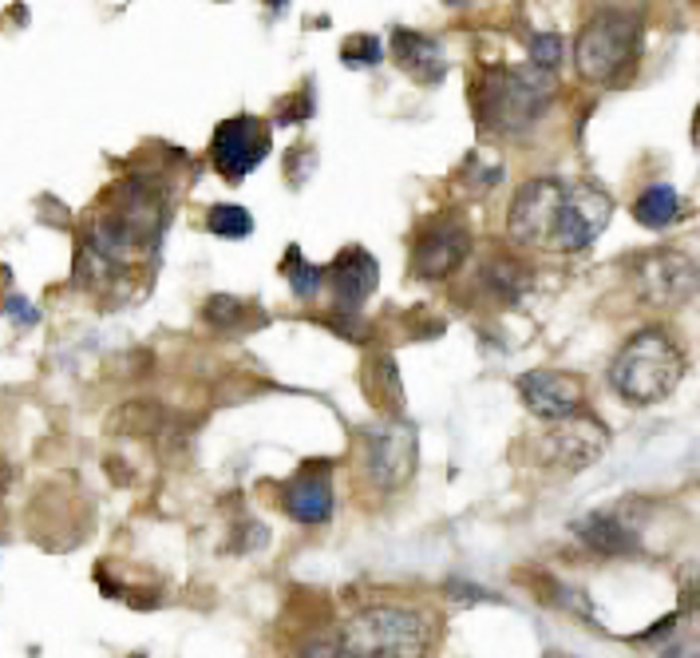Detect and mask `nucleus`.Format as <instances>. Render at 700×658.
Listing matches in <instances>:
<instances>
[{"instance_id": "nucleus-18", "label": "nucleus", "mask_w": 700, "mask_h": 658, "mask_svg": "<svg viewBox=\"0 0 700 658\" xmlns=\"http://www.w3.org/2000/svg\"><path fill=\"white\" fill-rule=\"evenodd\" d=\"M207 230L218 239H249L254 234V215L234 203H218L207 210Z\"/></svg>"}, {"instance_id": "nucleus-7", "label": "nucleus", "mask_w": 700, "mask_h": 658, "mask_svg": "<svg viewBox=\"0 0 700 658\" xmlns=\"http://www.w3.org/2000/svg\"><path fill=\"white\" fill-rule=\"evenodd\" d=\"M416 457H420V440H416V429L408 420H381L376 429H369L364 469H369L372 484L400 488L416 472Z\"/></svg>"}, {"instance_id": "nucleus-16", "label": "nucleus", "mask_w": 700, "mask_h": 658, "mask_svg": "<svg viewBox=\"0 0 700 658\" xmlns=\"http://www.w3.org/2000/svg\"><path fill=\"white\" fill-rule=\"evenodd\" d=\"M677 215H680V195L669 183H657V187L641 191V199L633 203V219L649 230L669 227V222H677Z\"/></svg>"}, {"instance_id": "nucleus-13", "label": "nucleus", "mask_w": 700, "mask_h": 658, "mask_svg": "<svg viewBox=\"0 0 700 658\" xmlns=\"http://www.w3.org/2000/svg\"><path fill=\"white\" fill-rule=\"evenodd\" d=\"M376 282H381V266L369 251L361 246H349L332 262V293H337V310L340 314H357L372 293H376Z\"/></svg>"}, {"instance_id": "nucleus-25", "label": "nucleus", "mask_w": 700, "mask_h": 658, "mask_svg": "<svg viewBox=\"0 0 700 658\" xmlns=\"http://www.w3.org/2000/svg\"><path fill=\"white\" fill-rule=\"evenodd\" d=\"M9 310H12L16 318H21V322H36V314H32V305L21 302V298H9Z\"/></svg>"}, {"instance_id": "nucleus-24", "label": "nucleus", "mask_w": 700, "mask_h": 658, "mask_svg": "<svg viewBox=\"0 0 700 658\" xmlns=\"http://www.w3.org/2000/svg\"><path fill=\"white\" fill-rule=\"evenodd\" d=\"M661 658H700V638H685V643H673Z\"/></svg>"}, {"instance_id": "nucleus-2", "label": "nucleus", "mask_w": 700, "mask_h": 658, "mask_svg": "<svg viewBox=\"0 0 700 658\" xmlns=\"http://www.w3.org/2000/svg\"><path fill=\"white\" fill-rule=\"evenodd\" d=\"M685 354L665 330H641L618 349L609 366V385L629 405H657L680 385Z\"/></svg>"}, {"instance_id": "nucleus-15", "label": "nucleus", "mask_w": 700, "mask_h": 658, "mask_svg": "<svg viewBox=\"0 0 700 658\" xmlns=\"http://www.w3.org/2000/svg\"><path fill=\"white\" fill-rule=\"evenodd\" d=\"M396 60L416 76V80H440L443 76V56L440 44L420 36V32H396Z\"/></svg>"}, {"instance_id": "nucleus-10", "label": "nucleus", "mask_w": 700, "mask_h": 658, "mask_svg": "<svg viewBox=\"0 0 700 658\" xmlns=\"http://www.w3.org/2000/svg\"><path fill=\"white\" fill-rule=\"evenodd\" d=\"M518 397L535 413L538 420H570L586 405V389L574 373H558V369H530L518 377Z\"/></svg>"}, {"instance_id": "nucleus-14", "label": "nucleus", "mask_w": 700, "mask_h": 658, "mask_svg": "<svg viewBox=\"0 0 700 658\" xmlns=\"http://www.w3.org/2000/svg\"><path fill=\"white\" fill-rule=\"evenodd\" d=\"M574 535L597 555H633L638 552V532L621 523L614 512H590L574 523Z\"/></svg>"}, {"instance_id": "nucleus-19", "label": "nucleus", "mask_w": 700, "mask_h": 658, "mask_svg": "<svg viewBox=\"0 0 700 658\" xmlns=\"http://www.w3.org/2000/svg\"><path fill=\"white\" fill-rule=\"evenodd\" d=\"M285 278H289V290H293L301 302H305V298H313V293L320 290V282H325V270H320V266H310V262L301 258L298 246H293V251H289V258H285Z\"/></svg>"}, {"instance_id": "nucleus-11", "label": "nucleus", "mask_w": 700, "mask_h": 658, "mask_svg": "<svg viewBox=\"0 0 700 658\" xmlns=\"http://www.w3.org/2000/svg\"><path fill=\"white\" fill-rule=\"evenodd\" d=\"M606 425L597 417H586V413H578V417L570 420H558L555 429L546 432V464H555V469H586L590 460L602 457V449H606Z\"/></svg>"}, {"instance_id": "nucleus-17", "label": "nucleus", "mask_w": 700, "mask_h": 658, "mask_svg": "<svg viewBox=\"0 0 700 658\" xmlns=\"http://www.w3.org/2000/svg\"><path fill=\"white\" fill-rule=\"evenodd\" d=\"M483 278H487V286H491L499 298H506V302H515L518 293L530 286V270H526L523 262L518 258H491L487 262V270H483Z\"/></svg>"}, {"instance_id": "nucleus-3", "label": "nucleus", "mask_w": 700, "mask_h": 658, "mask_svg": "<svg viewBox=\"0 0 700 658\" xmlns=\"http://www.w3.org/2000/svg\"><path fill=\"white\" fill-rule=\"evenodd\" d=\"M558 92V76L546 68H506V72H491L479 84V124L494 136H523L530 131L538 115L550 107Z\"/></svg>"}, {"instance_id": "nucleus-21", "label": "nucleus", "mask_w": 700, "mask_h": 658, "mask_svg": "<svg viewBox=\"0 0 700 658\" xmlns=\"http://www.w3.org/2000/svg\"><path fill=\"white\" fill-rule=\"evenodd\" d=\"M562 56H567V44H562L558 32H538V36H530V60H535L538 68L555 72L558 64H562Z\"/></svg>"}, {"instance_id": "nucleus-20", "label": "nucleus", "mask_w": 700, "mask_h": 658, "mask_svg": "<svg viewBox=\"0 0 700 658\" xmlns=\"http://www.w3.org/2000/svg\"><path fill=\"white\" fill-rule=\"evenodd\" d=\"M207 322L214 325V330H242V325L249 322V305L230 298V293H218V298L207 302Z\"/></svg>"}, {"instance_id": "nucleus-12", "label": "nucleus", "mask_w": 700, "mask_h": 658, "mask_svg": "<svg viewBox=\"0 0 700 658\" xmlns=\"http://www.w3.org/2000/svg\"><path fill=\"white\" fill-rule=\"evenodd\" d=\"M281 500V512L289 516V520L305 523V528H313V523H325L332 516V476L329 469H301L293 481L281 484L278 492Z\"/></svg>"}, {"instance_id": "nucleus-27", "label": "nucleus", "mask_w": 700, "mask_h": 658, "mask_svg": "<svg viewBox=\"0 0 700 658\" xmlns=\"http://www.w3.org/2000/svg\"><path fill=\"white\" fill-rule=\"evenodd\" d=\"M546 658H574V655H558V650H550V655H546Z\"/></svg>"}, {"instance_id": "nucleus-6", "label": "nucleus", "mask_w": 700, "mask_h": 658, "mask_svg": "<svg viewBox=\"0 0 700 658\" xmlns=\"http://www.w3.org/2000/svg\"><path fill=\"white\" fill-rule=\"evenodd\" d=\"M633 286L641 302L653 310H680L689 298H697L700 266L680 251H653L633 266Z\"/></svg>"}, {"instance_id": "nucleus-26", "label": "nucleus", "mask_w": 700, "mask_h": 658, "mask_svg": "<svg viewBox=\"0 0 700 658\" xmlns=\"http://www.w3.org/2000/svg\"><path fill=\"white\" fill-rule=\"evenodd\" d=\"M447 4H452V9H464V4H471V0H447Z\"/></svg>"}, {"instance_id": "nucleus-5", "label": "nucleus", "mask_w": 700, "mask_h": 658, "mask_svg": "<svg viewBox=\"0 0 700 658\" xmlns=\"http://www.w3.org/2000/svg\"><path fill=\"white\" fill-rule=\"evenodd\" d=\"M641 48V16L626 9H602L594 12L574 44L578 76L590 84H618L621 76L633 68Z\"/></svg>"}, {"instance_id": "nucleus-22", "label": "nucleus", "mask_w": 700, "mask_h": 658, "mask_svg": "<svg viewBox=\"0 0 700 658\" xmlns=\"http://www.w3.org/2000/svg\"><path fill=\"white\" fill-rule=\"evenodd\" d=\"M298 658H361V655L349 647V638L345 635L340 638L337 635H317L298 650Z\"/></svg>"}, {"instance_id": "nucleus-4", "label": "nucleus", "mask_w": 700, "mask_h": 658, "mask_svg": "<svg viewBox=\"0 0 700 658\" xmlns=\"http://www.w3.org/2000/svg\"><path fill=\"white\" fill-rule=\"evenodd\" d=\"M345 638L361 658H428L432 623L420 607L372 603L349 619Z\"/></svg>"}, {"instance_id": "nucleus-1", "label": "nucleus", "mask_w": 700, "mask_h": 658, "mask_svg": "<svg viewBox=\"0 0 700 658\" xmlns=\"http://www.w3.org/2000/svg\"><path fill=\"white\" fill-rule=\"evenodd\" d=\"M614 203L602 187L567 178H530L523 183L506 215V230L518 246L550 254H578L594 246L606 230Z\"/></svg>"}, {"instance_id": "nucleus-8", "label": "nucleus", "mask_w": 700, "mask_h": 658, "mask_svg": "<svg viewBox=\"0 0 700 658\" xmlns=\"http://www.w3.org/2000/svg\"><path fill=\"white\" fill-rule=\"evenodd\" d=\"M269 155V127L258 115H234L226 124H218L214 139H210V163L218 175L237 183L249 171H258V163Z\"/></svg>"}, {"instance_id": "nucleus-23", "label": "nucleus", "mask_w": 700, "mask_h": 658, "mask_svg": "<svg viewBox=\"0 0 700 658\" xmlns=\"http://www.w3.org/2000/svg\"><path fill=\"white\" fill-rule=\"evenodd\" d=\"M340 56H345L349 64H376V60H381V44L372 41V36H364L357 48H345Z\"/></svg>"}, {"instance_id": "nucleus-9", "label": "nucleus", "mask_w": 700, "mask_h": 658, "mask_svg": "<svg viewBox=\"0 0 700 658\" xmlns=\"http://www.w3.org/2000/svg\"><path fill=\"white\" fill-rule=\"evenodd\" d=\"M471 254V230L459 219H435L412 242V274L423 282H440L455 274Z\"/></svg>"}]
</instances>
